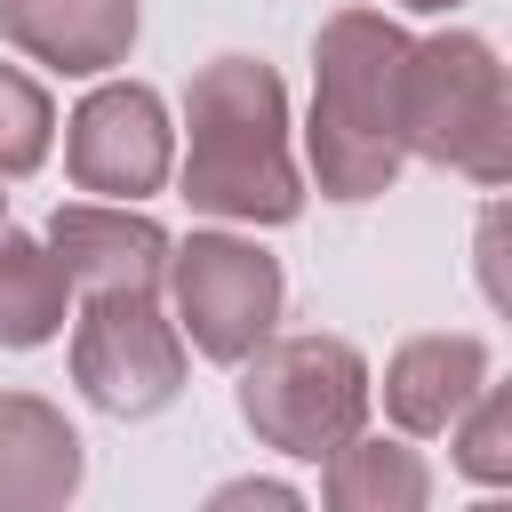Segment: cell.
I'll return each instance as SVG.
<instances>
[{
    "label": "cell",
    "mask_w": 512,
    "mask_h": 512,
    "mask_svg": "<svg viewBox=\"0 0 512 512\" xmlns=\"http://www.w3.org/2000/svg\"><path fill=\"white\" fill-rule=\"evenodd\" d=\"M56 152V104L24 64H0V176H32Z\"/></svg>",
    "instance_id": "9a60e30c"
},
{
    "label": "cell",
    "mask_w": 512,
    "mask_h": 512,
    "mask_svg": "<svg viewBox=\"0 0 512 512\" xmlns=\"http://www.w3.org/2000/svg\"><path fill=\"white\" fill-rule=\"evenodd\" d=\"M64 176L88 200H152L176 176V128L160 88L96 80L64 120Z\"/></svg>",
    "instance_id": "8992f818"
},
{
    "label": "cell",
    "mask_w": 512,
    "mask_h": 512,
    "mask_svg": "<svg viewBox=\"0 0 512 512\" xmlns=\"http://www.w3.org/2000/svg\"><path fill=\"white\" fill-rule=\"evenodd\" d=\"M144 32V0H0V40L64 80H104L128 64Z\"/></svg>",
    "instance_id": "9c48e42d"
},
{
    "label": "cell",
    "mask_w": 512,
    "mask_h": 512,
    "mask_svg": "<svg viewBox=\"0 0 512 512\" xmlns=\"http://www.w3.org/2000/svg\"><path fill=\"white\" fill-rule=\"evenodd\" d=\"M320 504L328 512H424L432 504V464L408 448V432L384 440V432L360 424L344 448L320 456Z\"/></svg>",
    "instance_id": "7c38bea8"
},
{
    "label": "cell",
    "mask_w": 512,
    "mask_h": 512,
    "mask_svg": "<svg viewBox=\"0 0 512 512\" xmlns=\"http://www.w3.org/2000/svg\"><path fill=\"white\" fill-rule=\"evenodd\" d=\"M496 72H504L496 48L480 32H464V24L408 40V72H400V144H408V160L456 168L480 104L496 88Z\"/></svg>",
    "instance_id": "52a82bcc"
},
{
    "label": "cell",
    "mask_w": 512,
    "mask_h": 512,
    "mask_svg": "<svg viewBox=\"0 0 512 512\" xmlns=\"http://www.w3.org/2000/svg\"><path fill=\"white\" fill-rule=\"evenodd\" d=\"M168 304L200 360L240 368L280 328L288 280H280V256L248 232H192L168 248Z\"/></svg>",
    "instance_id": "277c9868"
},
{
    "label": "cell",
    "mask_w": 512,
    "mask_h": 512,
    "mask_svg": "<svg viewBox=\"0 0 512 512\" xmlns=\"http://www.w3.org/2000/svg\"><path fill=\"white\" fill-rule=\"evenodd\" d=\"M368 408H376V376L352 336H320V328L280 336L272 328L240 360V424L272 456L320 464L328 448H344L368 424Z\"/></svg>",
    "instance_id": "3957f363"
},
{
    "label": "cell",
    "mask_w": 512,
    "mask_h": 512,
    "mask_svg": "<svg viewBox=\"0 0 512 512\" xmlns=\"http://www.w3.org/2000/svg\"><path fill=\"white\" fill-rule=\"evenodd\" d=\"M208 504H216V512H240V504H272V512H296V504H304V488H288V480H224Z\"/></svg>",
    "instance_id": "ac0fdd59"
},
{
    "label": "cell",
    "mask_w": 512,
    "mask_h": 512,
    "mask_svg": "<svg viewBox=\"0 0 512 512\" xmlns=\"http://www.w3.org/2000/svg\"><path fill=\"white\" fill-rule=\"evenodd\" d=\"M72 320V280L48 248V232H16L0 224V352H40L56 344Z\"/></svg>",
    "instance_id": "4fadbf2b"
},
{
    "label": "cell",
    "mask_w": 512,
    "mask_h": 512,
    "mask_svg": "<svg viewBox=\"0 0 512 512\" xmlns=\"http://www.w3.org/2000/svg\"><path fill=\"white\" fill-rule=\"evenodd\" d=\"M88 480V448L40 392H0V512H56Z\"/></svg>",
    "instance_id": "8fae6325"
},
{
    "label": "cell",
    "mask_w": 512,
    "mask_h": 512,
    "mask_svg": "<svg viewBox=\"0 0 512 512\" xmlns=\"http://www.w3.org/2000/svg\"><path fill=\"white\" fill-rule=\"evenodd\" d=\"M48 248H56L64 280H72V296H120V288L160 296L176 240L136 200H64L48 216Z\"/></svg>",
    "instance_id": "ba28073f"
},
{
    "label": "cell",
    "mask_w": 512,
    "mask_h": 512,
    "mask_svg": "<svg viewBox=\"0 0 512 512\" xmlns=\"http://www.w3.org/2000/svg\"><path fill=\"white\" fill-rule=\"evenodd\" d=\"M448 464L472 488H512V384H480L472 408L448 424Z\"/></svg>",
    "instance_id": "5bb4252c"
},
{
    "label": "cell",
    "mask_w": 512,
    "mask_h": 512,
    "mask_svg": "<svg viewBox=\"0 0 512 512\" xmlns=\"http://www.w3.org/2000/svg\"><path fill=\"white\" fill-rule=\"evenodd\" d=\"M0 224H8V192H0Z\"/></svg>",
    "instance_id": "ffe728a7"
},
{
    "label": "cell",
    "mask_w": 512,
    "mask_h": 512,
    "mask_svg": "<svg viewBox=\"0 0 512 512\" xmlns=\"http://www.w3.org/2000/svg\"><path fill=\"white\" fill-rule=\"evenodd\" d=\"M472 280H480V296L512 320V184L472 216Z\"/></svg>",
    "instance_id": "e0dca14e"
},
{
    "label": "cell",
    "mask_w": 512,
    "mask_h": 512,
    "mask_svg": "<svg viewBox=\"0 0 512 512\" xmlns=\"http://www.w3.org/2000/svg\"><path fill=\"white\" fill-rule=\"evenodd\" d=\"M456 176H472V184H488V192H504V184H512V64L496 72V88H488V104H480V120H472V136H464Z\"/></svg>",
    "instance_id": "2e32d148"
},
{
    "label": "cell",
    "mask_w": 512,
    "mask_h": 512,
    "mask_svg": "<svg viewBox=\"0 0 512 512\" xmlns=\"http://www.w3.org/2000/svg\"><path fill=\"white\" fill-rule=\"evenodd\" d=\"M184 368H192V344H184L176 312H160V296H144V288L80 296V312H72V384H80L88 408H104L120 424L160 416L184 392Z\"/></svg>",
    "instance_id": "5b68a950"
},
{
    "label": "cell",
    "mask_w": 512,
    "mask_h": 512,
    "mask_svg": "<svg viewBox=\"0 0 512 512\" xmlns=\"http://www.w3.org/2000/svg\"><path fill=\"white\" fill-rule=\"evenodd\" d=\"M184 200L216 224H296L304 216V168L288 144V88L264 56H208L184 88Z\"/></svg>",
    "instance_id": "6da1fadb"
},
{
    "label": "cell",
    "mask_w": 512,
    "mask_h": 512,
    "mask_svg": "<svg viewBox=\"0 0 512 512\" xmlns=\"http://www.w3.org/2000/svg\"><path fill=\"white\" fill-rule=\"evenodd\" d=\"M408 40L384 8H336L312 32V112H304V168L320 200H376L400 184L408 144H400V72Z\"/></svg>",
    "instance_id": "7a4b0ae2"
},
{
    "label": "cell",
    "mask_w": 512,
    "mask_h": 512,
    "mask_svg": "<svg viewBox=\"0 0 512 512\" xmlns=\"http://www.w3.org/2000/svg\"><path fill=\"white\" fill-rule=\"evenodd\" d=\"M392 8H408V16H456L464 0H392Z\"/></svg>",
    "instance_id": "d6986e66"
},
{
    "label": "cell",
    "mask_w": 512,
    "mask_h": 512,
    "mask_svg": "<svg viewBox=\"0 0 512 512\" xmlns=\"http://www.w3.org/2000/svg\"><path fill=\"white\" fill-rule=\"evenodd\" d=\"M488 384V344L480 336H464V328H424V336H408L392 360H384V416H392V432H408V440H440L464 408H472V392Z\"/></svg>",
    "instance_id": "30bf717a"
}]
</instances>
